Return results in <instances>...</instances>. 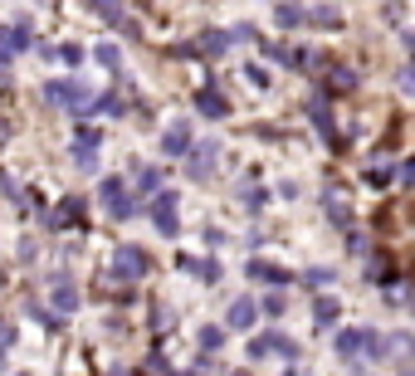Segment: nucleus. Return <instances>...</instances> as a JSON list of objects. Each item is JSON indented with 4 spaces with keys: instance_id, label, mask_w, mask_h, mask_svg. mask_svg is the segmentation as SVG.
<instances>
[{
    "instance_id": "nucleus-7",
    "label": "nucleus",
    "mask_w": 415,
    "mask_h": 376,
    "mask_svg": "<svg viewBox=\"0 0 415 376\" xmlns=\"http://www.w3.org/2000/svg\"><path fill=\"white\" fill-rule=\"evenodd\" d=\"M196 142H191V122H171L166 132H162V152L166 157H186Z\"/></svg>"
},
{
    "instance_id": "nucleus-9",
    "label": "nucleus",
    "mask_w": 415,
    "mask_h": 376,
    "mask_svg": "<svg viewBox=\"0 0 415 376\" xmlns=\"http://www.w3.org/2000/svg\"><path fill=\"white\" fill-rule=\"evenodd\" d=\"M49 303H54L59 313H74V308H79V288H74L69 279H54L49 283Z\"/></svg>"
},
{
    "instance_id": "nucleus-23",
    "label": "nucleus",
    "mask_w": 415,
    "mask_h": 376,
    "mask_svg": "<svg viewBox=\"0 0 415 376\" xmlns=\"http://www.w3.org/2000/svg\"><path fill=\"white\" fill-rule=\"evenodd\" d=\"M98 108H103V112H112V117H122V112H127V103H122L117 93H103V98H98Z\"/></svg>"
},
{
    "instance_id": "nucleus-22",
    "label": "nucleus",
    "mask_w": 415,
    "mask_h": 376,
    "mask_svg": "<svg viewBox=\"0 0 415 376\" xmlns=\"http://www.w3.org/2000/svg\"><path fill=\"white\" fill-rule=\"evenodd\" d=\"M201 347H206V352L225 347V332H220V328H201Z\"/></svg>"
},
{
    "instance_id": "nucleus-30",
    "label": "nucleus",
    "mask_w": 415,
    "mask_h": 376,
    "mask_svg": "<svg viewBox=\"0 0 415 376\" xmlns=\"http://www.w3.org/2000/svg\"><path fill=\"white\" fill-rule=\"evenodd\" d=\"M235 376H244V372H235Z\"/></svg>"
},
{
    "instance_id": "nucleus-12",
    "label": "nucleus",
    "mask_w": 415,
    "mask_h": 376,
    "mask_svg": "<svg viewBox=\"0 0 415 376\" xmlns=\"http://www.w3.org/2000/svg\"><path fill=\"white\" fill-rule=\"evenodd\" d=\"M308 117L317 122V127H322V137H327V142L337 137V132H332V112H327V98H312V103H308Z\"/></svg>"
},
{
    "instance_id": "nucleus-4",
    "label": "nucleus",
    "mask_w": 415,
    "mask_h": 376,
    "mask_svg": "<svg viewBox=\"0 0 415 376\" xmlns=\"http://www.w3.org/2000/svg\"><path fill=\"white\" fill-rule=\"evenodd\" d=\"M337 347H342V357H357V352H386V342H376L371 328H347V332L337 337Z\"/></svg>"
},
{
    "instance_id": "nucleus-29",
    "label": "nucleus",
    "mask_w": 415,
    "mask_h": 376,
    "mask_svg": "<svg viewBox=\"0 0 415 376\" xmlns=\"http://www.w3.org/2000/svg\"><path fill=\"white\" fill-rule=\"evenodd\" d=\"M0 137H5V127H0Z\"/></svg>"
},
{
    "instance_id": "nucleus-19",
    "label": "nucleus",
    "mask_w": 415,
    "mask_h": 376,
    "mask_svg": "<svg viewBox=\"0 0 415 376\" xmlns=\"http://www.w3.org/2000/svg\"><path fill=\"white\" fill-rule=\"evenodd\" d=\"M308 20H312V25H322V30H337V25H342V15H337L332 5H317V10H308Z\"/></svg>"
},
{
    "instance_id": "nucleus-11",
    "label": "nucleus",
    "mask_w": 415,
    "mask_h": 376,
    "mask_svg": "<svg viewBox=\"0 0 415 376\" xmlns=\"http://www.w3.org/2000/svg\"><path fill=\"white\" fill-rule=\"evenodd\" d=\"M254 318H259V308H254L249 298H235V303H230V313H225V323H230V328H254Z\"/></svg>"
},
{
    "instance_id": "nucleus-16",
    "label": "nucleus",
    "mask_w": 415,
    "mask_h": 376,
    "mask_svg": "<svg viewBox=\"0 0 415 376\" xmlns=\"http://www.w3.org/2000/svg\"><path fill=\"white\" fill-rule=\"evenodd\" d=\"M196 103H201V112H206V117H225V112H230V103L215 93V89H206V93L196 98Z\"/></svg>"
},
{
    "instance_id": "nucleus-28",
    "label": "nucleus",
    "mask_w": 415,
    "mask_h": 376,
    "mask_svg": "<svg viewBox=\"0 0 415 376\" xmlns=\"http://www.w3.org/2000/svg\"><path fill=\"white\" fill-rule=\"evenodd\" d=\"M289 376H308V372H289Z\"/></svg>"
},
{
    "instance_id": "nucleus-17",
    "label": "nucleus",
    "mask_w": 415,
    "mask_h": 376,
    "mask_svg": "<svg viewBox=\"0 0 415 376\" xmlns=\"http://www.w3.org/2000/svg\"><path fill=\"white\" fill-rule=\"evenodd\" d=\"M137 190H142V195H157V190H162V171H157V167H142V171H137Z\"/></svg>"
},
{
    "instance_id": "nucleus-1",
    "label": "nucleus",
    "mask_w": 415,
    "mask_h": 376,
    "mask_svg": "<svg viewBox=\"0 0 415 376\" xmlns=\"http://www.w3.org/2000/svg\"><path fill=\"white\" fill-rule=\"evenodd\" d=\"M44 98H49L54 108H69L74 117L98 112V93H93L84 79H54V84H44Z\"/></svg>"
},
{
    "instance_id": "nucleus-27",
    "label": "nucleus",
    "mask_w": 415,
    "mask_h": 376,
    "mask_svg": "<svg viewBox=\"0 0 415 376\" xmlns=\"http://www.w3.org/2000/svg\"><path fill=\"white\" fill-rule=\"evenodd\" d=\"M10 342H15V328H5V323H0V352H5Z\"/></svg>"
},
{
    "instance_id": "nucleus-14",
    "label": "nucleus",
    "mask_w": 415,
    "mask_h": 376,
    "mask_svg": "<svg viewBox=\"0 0 415 376\" xmlns=\"http://www.w3.org/2000/svg\"><path fill=\"white\" fill-rule=\"evenodd\" d=\"M230 44H235V34H225V30H206V34H201V49H206V54H225Z\"/></svg>"
},
{
    "instance_id": "nucleus-20",
    "label": "nucleus",
    "mask_w": 415,
    "mask_h": 376,
    "mask_svg": "<svg viewBox=\"0 0 415 376\" xmlns=\"http://www.w3.org/2000/svg\"><path fill=\"white\" fill-rule=\"evenodd\" d=\"M249 274H254V279H269V283H284V279H289L284 269H274V264H264V259H254V264H249Z\"/></svg>"
},
{
    "instance_id": "nucleus-15",
    "label": "nucleus",
    "mask_w": 415,
    "mask_h": 376,
    "mask_svg": "<svg viewBox=\"0 0 415 376\" xmlns=\"http://www.w3.org/2000/svg\"><path fill=\"white\" fill-rule=\"evenodd\" d=\"M274 20H279L284 30H298V25L308 20V10H303V5H279V10H274Z\"/></svg>"
},
{
    "instance_id": "nucleus-26",
    "label": "nucleus",
    "mask_w": 415,
    "mask_h": 376,
    "mask_svg": "<svg viewBox=\"0 0 415 376\" xmlns=\"http://www.w3.org/2000/svg\"><path fill=\"white\" fill-rule=\"evenodd\" d=\"M401 181H406V186H415V157L406 162V167H401Z\"/></svg>"
},
{
    "instance_id": "nucleus-21",
    "label": "nucleus",
    "mask_w": 415,
    "mask_h": 376,
    "mask_svg": "<svg viewBox=\"0 0 415 376\" xmlns=\"http://www.w3.org/2000/svg\"><path fill=\"white\" fill-rule=\"evenodd\" d=\"M98 64H103V69H112V74L122 69V54H117V44H98Z\"/></svg>"
},
{
    "instance_id": "nucleus-18",
    "label": "nucleus",
    "mask_w": 415,
    "mask_h": 376,
    "mask_svg": "<svg viewBox=\"0 0 415 376\" xmlns=\"http://www.w3.org/2000/svg\"><path fill=\"white\" fill-rule=\"evenodd\" d=\"M332 318H337V298H317V303H312V323H317V328H327Z\"/></svg>"
},
{
    "instance_id": "nucleus-3",
    "label": "nucleus",
    "mask_w": 415,
    "mask_h": 376,
    "mask_svg": "<svg viewBox=\"0 0 415 376\" xmlns=\"http://www.w3.org/2000/svg\"><path fill=\"white\" fill-rule=\"evenodd\" d=\"M103 205L112 220H132V195H127V186H122V176H103Z\"/></svg>"
},
{
    "instance_id": "nucleus-24",
    "label": "nucleus",
    "mask_w": 415,
    "mask_h": 376,
    "mask_svg": "<svg viewBox=\"0 0 415 376\" xmlns=\"http://www.w3.org/2000/svg\"><path fill=\"white\" fill-rule=\"evenodd\" d=\"M322 200H327V210H332V220H337V225H347V205H342L337 195H322Z\"/></svg>"
},
{
    "instance_id": "nucleus-25",
    "label": "nucleus",
    "mask_w": 415,
    "mask_h": 376,
    "mask_svg": "<svg viewBox=\"0 0 415 376\" xmlns=\"http://www.w3.org/2000/svg\"><path fill=\"white\" fill-rule=\"evenodd\" d=\"M59 59H64V64H79V59H84V49H79V44H64V49H59Z\"/></svg>"
},
{
    "instance_id": "nucleus-2",
    "label": "nucleus",
    "mask_w": 415,
    "mask_h": 376,
    "mask_svg": "<svg viewBox=\"0 0 415 376\" xmlns=\"http://www.w3.org/2000/svg\"><path fill=\"white\" fill-rule=\"evenodd\" d=\"M147 269H152V254H147L142 245H122V249H117V259H112V274H117V279H127V283L142 279Z\"/></svg>"
},
{
    "instance_id": "nucleus-13",
    "label": "nucleus",
    "mask_w": 415,
    "mask_h": 376,
    "mask_svg": "<svg viewBox=\"0 0 415 376\" xmlns=\"http://www.w3.org/2000/svg\"><path fill=\"white\" fill-rule=\"evenodd\" d=\"M93 10L103 15L107 25H117V30H132V25H127V10H122L117 0H93Z\"/></svg>"
},
{
    "instance_id": "nucleus-8",
    "label": "nucleus",
    "mask_w": 415,
    "mask_h": 376,
    "mask_svg": "<svg viewBox=\"0 0 415 376\" xmlns=\"http://www.w3.org/2000/svg\"><path fill=\"white\" fill-rule=\"evenodd\" d=\"M269 352H279V357H294L298 347H294L284 332H264V337H254V342H249V357H269Z\"/></svg>"
},
{
    "instance_id": "nucleus-31",
    "label": "nucleus",
    "mask_w": 415,
    "mask_h": 376,
    "mask_svg": "<svg viewBox=\"0 0 415 376\" xmlns=\"http://www.w3.org/2000/svg\"><path fill=\"white\" fill-rule=\"evenodd\" d=\"M20 376H25V372H20Z\"/></svg>"
},
{
    "instance_id": "nucleus-10",
    "label": "nucleus",
    "mask_w": 415,
    "mask_h": 376,
    "mask_svg": "<svg viewBox=\"0 0 415 376\" xmlns=\"http://www.w3.org/2000/svg\"><path fill=\"white\" fill-rule=\"evenodd\" d=\"M79 210H84V205H79L74 195H69V200H59V205H54V215H49V230H69V225H79Z\"/></svg>"
},
{
    "instance_id": "nucleus-5",
    "label": "nucleus",
    "mask_w": 415,
    "mask_h": 376,
    "mask_svg": "<svg viewBox=\"0 0 415 376\" xmlns=\"http://www.w3.org/2000/svg\"><path fill=\"white\" fill-rule=\"evenodd\" d=\"M152 225H157L162 235H176V230H181V220H176V195H171V190H157V200H152Z\"/></svg>"
},
{
    "instance_id": "nucleus-6",
    "label": "nucleus",
    "mask_w": 415,
    "mask_h": 376,
    "mask_svg": "<svg viewBox=\"0 0 415 376\" xmlns=\"http://www.w3.org/2000/svg\"><path fill=\"white\" fill-rule=\"evenodd\" d=\"M186 157H191V162H186L191 181H206L210 171H215V162H220V142H201V147H191Z\"/></svg>"
}]
</instances>
